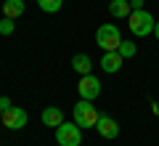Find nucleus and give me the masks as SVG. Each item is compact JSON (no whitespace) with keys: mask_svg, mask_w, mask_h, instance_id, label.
<instances>
[{"mask_svg":"<svg viewBox=\"0 0 159 146\" xmlns=\"http://www.w3.org/2000/svg\"><path fill=\"white\" fill-rule=\"evenodd\" d=\"M96 43L101 45V51L109 53V51H119V43H122V35H119V27L117 24H101L96 32Z\"/></svg>","mask_w":159,"mask_h":146,"instance_id":"f257e3e1","label":"nucleus"},{"mask_svg":"<svg viewBox=\"0 0 159 146\" xmlns=\"http://www.w3.org/2000/svg\"><path fill=\"white\" fill-rule=\"evenodd\" d=\"M154 16L146 11V8H141V11H133L130 16H127V27H130V32L135 35V37H146V35L154 32Z\"/></svg>","mask_w":159,"mask_h":146,"instance_id":"f03ea898","label":"nucleus"},{"mask_svg":"<svg viewBox=\"0 0 159 146\" xmlns=\"http://www.w3.org/2000/svg\"><path fill=\"white\" fill-rule=\"evenodd\" d=\"M98 117H101V114H98V109L93 106V101H85V98H82V101L74 106V112H72V120L80 125V128H96Z\"/></svg>","mask_w":159,"mask_h":146,"instance_id":"7ed1b4c3","label":"nucleus"},{"mask_svg":"<svg viewBox=\"0 0 159 146\" xmlns=\"http://www.w3.org/2000/svg\"><path fill=\"white\" fill-rule=\"evenodd\" d=\"M56 144L58 146H80L82 144V128L77 122H61L56 128Z\"/></svg>","mask_w":159,"mask_h":146,"instance_id":"20e7f679","label":"nucleus"},{"mask_svg":"<svg viewBox=\"0 0 159 146\" xmlns=\"http://www.w3.org/2000/svg\"><path fill=\"white\" fill-rule=\"evenodd\" d=\"M27 112H24L21 106H8L6 112H3V117H0V122L6 125L8 130H21V128H27Z\"/></svg>","mask_w":159,"mask_h":146,"instance_id":"39448f33","label":"nucleus"},{"mask_svg":"<svg viewBox=\"0 0 159 146\" xmlns=\"http://www.w3.org/2000/svg\"><path fill=\"white\" fill-rule=\"evenodd\" d=\"M80 98H85V101H93V98H98L101 96V80L96 77V74H85V77H80Z\"/></svg>","mask_w":159,"mask_h":146,"instance_id":"423d86ee","label":"nucleus"},{"mask_svg":"<svg viewBox=\"0 0 159 146\" xmlns=\"http://www.w3.org/2000/svg\"><path fill=\"white\" fill-rule=\"evenodd\" d=\"M96 130H98V135H101V138H109V141L119 135V125H117V120H111L109 114H101V117H98Z\"/></svg>","mask_w":159,"mask_h":146,"instance_id":"0eeeda50","label":"nucleus"},{"mask_svg":"<svg viewBox=\"0 0 159 146\" xmlns=\"http://www.w3.org/2000/svg\"><path fill=\"white\" fill-rule=\"evenodd\" d=\"M122 64H125V59L119 56V51H109V53H103V56H101V69H103L106 74L119 72V69H122Z\"/></svg>","mask_w":159,"mask_h":146,"instance_id":"6e6552de","label":"nucleus"},{"mask_svg":"<svg viewBox=\"0 0 159 146\" xmlns=\"http://www.w3.org/2000/svg\"><path fill=\"white\" fill-rule=\"evenodd\" d=\"M27 6H24V0H6L3 3V16L6 19H21Z\"/></svg>","mask_w":159,"mask_h":146,"instance_id":"1a4fd4ad","label":"nucleus"},{"mask_svg":"<svg viewBox=\"0 0 159 146\" xmlns=\"http://www.w3.org/2000/svg\"><path fill=\"white\" fill-rule=\"evenodd\" d=\"M72 69L80 74V77H85V74H93V72H90V69H93L90 56H88V53H77V56L72 59Z\"/></svg>","mask_w":159,"mask_h":146,"instance_id":"9d476101","label":"nucleus"},{"mask_svg":"<svg viewBox=\"0 0 159 146\" xmlns=\"http://www.w3.org/2000/svg\"><path fill=\"white\" fill-rule=\"evenodd\" d=\"M61 122H64V112H61L58 106L43 109V125H45V128H58Z\"/></svg>","mask_w":159,"mask_h":146,"instance_id":"9b49d317","label":"nucleus"},{"mask_svg":"<svg viewBox=\"0 0 159 146\" xmlns=\"http://www.w3.org/2000/svg\"><path fill=\"white\" fill-rule=\"evenodd\" d=\"M109 13H111L114 19H127L133 13L130 0H111V3H109Z\"/></svg>","mask_w":159,"mask_h":146,"instance_id":"f8f14e48","label":"nucleus"},{"mask_svg":"<svg viewBox=\"0 0 159 146\" xmlns=\"http://www.w3.org/2000/svg\"><path fill=\"white\" fill-rule=\"evenodd\" d=\"M37 6H40V11H45V13H58L64 0H37Z\"/></svg>","mask_w":159,"mask_h":146,"instance_id":"ddd939ff","label":"nucleus"},{"mask_svg":"<svg viewBox=\"0 0 159 146\" xmlns=\"http://www.w3.org/2000/svg\"><path fill=\"white\" fill-rule=\"evenodd\" d=\"M138 53V45L133 43V40H122V43H119V56L122 59H133Z\"/></svg>","mask_w":159,"mask_h":146,"instance_id":"4468645a","label":"nucleus"},{"mask_svg":"<svg viewBox=\"0 0 159 146\" xmlns=\"http://www.w3.org/2000/svg\"><path fill=\"white\" fill-rule=\"evenodd\" d=\"M13 29H16L13 19H6V16H3V21H0V35H13Z\"/></svg>","mask_w":159,"mask_h":146,"instance_id":"2eb2a0df","label":"nucleus"},{"mask_svg":"<svg viewBox=\"0 0 159 146\" xmlns=\"http://www.w3.org/2000/svg\"><path fill=\"white\" fill-rule=\"evenodd\" d=\"M8 106H11V98H8V96H0V109H3V112H6Z\"/></svg>","mask_w":159,"mask_h":146,"instance_id":"dca6fc26","label":"nucleus"},{"mask_svg":"<svg viewBox=\"0 0 159 146\" xmlns=\"http://www.w3.org/2000/svg\"><path fill=\"white\" fill-rule=\"evenodd\" d=\"M130 6H133V11H141V8H143V0H130Z\"/></svg>","mask_w":159,"mask_h":146,"instance_id":"f3484780","label":"nucleus"},{"mask_svg":"<svg viewBox=\"0 0 159 146\" xmlns=\"http://www.w3.org/2000/svg\"><path fill=\"white\" fill-rule=\"evenodd\" d=\"M151 112H154V114H159V104H157V101H151Z\"/></svg>","mask_w":159,"mask_h":146,"instance_id":"a211bd4d","label":"nucleus"},{"mask_svg":"<svg viewBox=\"0 0 159 146\" xmlns=\"http://www.w3.org/2000/svg\"><path fill=\"white\" fill-rule=\"evenodd\" d=\"M154 35H157V40H159V21L154 24Z\"/></svg>","mask_w":159,"mask_h":146,"instance_id":"6ab92c4d","label":"nucleus"},{"mask_svg":"<svg viewBox=\"0 0 159 146\" xmlns=\"http://www.w3.org/2000/svg\"><path fill=\"white\" fill-rule=\"evenodd\" d=\"M0 117H3V109H0Z\"/></svg>","mask_w":159,"mask_h":146,"instance_id":"aec40b11","label":"nucleus"}]
</instances>
